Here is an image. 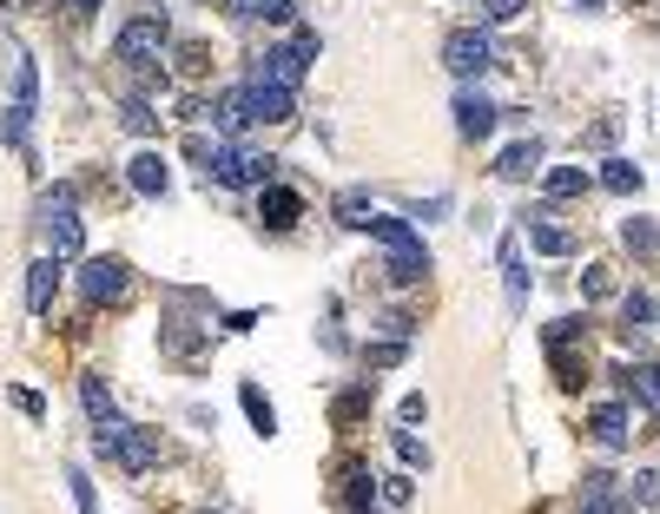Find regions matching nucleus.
I'll return each mask as SVG.
<instances>
[{"label": "nucleus", "instance_id": "1", "mask_svg": "<svg viewBox=\"0 0 660 514\" xmlns=\"http://www.w3.org/2000/svg\"><path fill=\"white\" fill-rule=\"evenodd\" d=\"M205 171H212L218 185H231V192H265L278 179V158L258 152V145H212Z\"/></svg>", "mask_w": 660, "mask_h": 514}, {"label": "nucleus", "instance_id": "2", "mask_svg": "<svg viewBox=\"0 0 660 514\" xmlns=\"http://www.w3.org/2000/svg\"><path fill=\"white\" fill-rule=\"evenodd\" d=\"M93 449H100L106 462L132 468V475H145V468L158 462V436H152V428H139V422H126V415H113V422L93 428Z\"/></svg>", "mask_w": 660, "mask_h": 514}, {"label": "nucleus", "instance_id": "3", "mask_svg": "<svg viewBox=\"0 0 660 514\" xmlns=\"http://www.w3.org/2000/svg\"><path fill=\"white\" fill-rule=\"evenodd\" d=\"M40 231H47V244H53L60 265L87 250V224H79V192H73V185H53V192H47V205H40Z\"/></svg>", "mask_w": 660, "mask_h": 514}, {"label": "nucleus", "instance_id": "4", "mask_svg": "<svg viewBox=\"0 0 660 514\" xmlns=\"http://www.w3.org/2000/svg\"><path fill=\"white\" fill-rule=\"evenodd\" d=\"M165 40H173V27H165V14L152 8V14H139V21H126V27H119L113 60H126L132 73H152V66H158V53H165Z\"/></svg>", "mask_w": 660, "mask_h": 514}, {"label": "nucleus", "instance_id": "5", "mask_svg": "<svg viewBox=\"0 0 660 514\" xmlns=\"http://www.w3.org/2000/svg\"><path fill=\"white\" fill-rule=\"evenodd\" d=\"M304 73H310V53H304L297 40H278V47H265V53H258V66H252V79H265V86H284V93H297V86H304Z\"/></svg>", "mask_w": 660, "mask_h": 514}, {"label": "nucleus", "instance_id": "6", "mask_svg": "<svg viewBox=\"0 0 660 514\" xmlns=\"http://www.w3.org/2000/svg\"><path fill=\"white\" fill-rule=\"evenodd\" d=\"M443 60H449V73H462V79H482V73L495 66V40H488L482 27H456V34L443 40Z\"/></svg>", "mask_w": 660, "mask_h": 514}, {"label": "nucleus", "instance_id": "7", "mask_svg": "<svg viewBox=\"0 0 660 514\" xmlns=\"http://www.w3.org/2000/svg\"><path fill=\"white\" fill-rule=\"evenodd\" d=\"M126 265H119V257H87V265H79V297H87V304H119L126 297Z\"/></svg>", "mask_w": 660, "mask_h": 514}, {"label": "nucleus", "instance_id": "8", "mask_svg": "<svg viewBox=\"0 0 660 514\" xmlns=\"http://www.w3.org/2000/svg\"><path fill=\"white\" fill-rule=\"evenodd\" d=\"M582 514H634V501H627L621 475H608V468H588V475H582Z\"/></svg>", "mask_w": 660, "mask_h": 514}, {"label": "nucleus", "instance_id": "9", "mask_svg": "<svg viewBox=\"0 0 660 514\" xmlns=\"http://www.w3.org/2000/svg\"><path fill=\"white\" fill-rule=\"evenodd\" d=\"M244 106H252V126H284L297 119V93H284V86H265V79H244Z\"/></svg>", "mask_w": 660, "mask_h": 514}, {"label": "nucleus", "instance_id": "10", "mask_svg": "<svg viewBox=\"0 0 660 514\" xmlns=\"http://www.w3.org/2000/svg\"><path fill=\"white\" fill-rule=\"evenodd\" d=\"M588 436H595L608 455H621V449L634 442V415H627V402H601V409L588 415Z\"/></svg>", "mask_w": 660, "mask_h": 514}, {"label": "nucleus", "instance_id": "11", "mask_svg": "<svg viewBox=\"0 0 660 514\" xmlns=\"http://www.w3.org/2000/svg\"><path fill=\"white\" fill-rule=\"evenodd\" d=\"M495 119H503V106L482 100L475 86H462V93H456V132H462V139H488V132H495Z\"/></svg>", "mask_w": 660, "mask_h": 514}, {"label": "nucleus", "instance_id": "12", "mask_svg": "<svg viewBox=\"0 0 660 514\" xmlns=\"http://www.w3.org/2000/svg\"><path fill=\"white\" fill-rule=\"evenodd\" d=\"M126 185H132L139 198H165V185H173V165H165L158 152H132V158H126Z\"/></svg>", "mask_w": 660, "mask_h": 514}, {"label": "nucleus", "instance_id": "13", "mask_svg": "<svg viewBox=\"0 0 660 514\" xmlns=\"http://www.w3.org/2000/svg\"><path fill=\"white\" fill-rule=\"evenodd\" d=\"M53 291H60V257H40V265H27V310H34V317L53 310Z\"/></svg>", "mask_w": 660, "mask_h": 514}, {"label": "nucleus", "instance_id": "14", "mask_svg": "<svg viewBox=\"0 0 660 514\" xmlns=\"http://www.w3.org/2000/svg\"><path fill=\"white\" fill-rule=\"evenodd\" d=\"M495 171H503V179L509 185H522V179H535V171H542V139H516L503 158H495Z\"/></svg>", "mask_w": 660, "mask_h": 514}, {"label": "nucleus", "instance_id": "15", "mask_svg": "<svg viewBox=\"0 0 660 514\" xmlns=\"http://www.w3.org/2000/svg\"><path fill=\"white\" fill-rule=\"evenodd\" d=\"M258 218H265L271 231H291V224L304 218V198H297V192H284V185H265V198H258Z\"/></svg>", "mask_w": 660, "mask_h": 514}, {"label": "nucleus", "instance_id": "16", "mask_svg": "<svg viewBox=\"0 0 660 514\" xmlns=\"http://www.w3.org/2000/svg\"><path fill=\"white\" fill-rule=\"evenodd\" d=\"M529 244H535L542 257H568V250H574V237L555 224V211H548V205H542V211H529Z\"/></svg>", "mask_w": 660, "mask_h": 514}, {"label": "nucleus", "instance_id": "17", "mask_svg": "<svg viewBox=\"0 0 660 514\" xmlns=\"http://www.w3.org/2000/svg\"><path fill=\"white\" fill-rule=\"evenodd\" d=\"M8 73H14V106H34L40 100V73H34V53L8 40Z\"/></svg>", "mask_w": 660, "mask_h": 514}, {"label": "nucleus", "instance_id": "18", "mask_svg": "<svg viewBox=\"0 0 660 514\" xmlns=\"http://www.w3.org/2000/svg\"><path fill=\"white\" fill-rule=\"evenodd\" d=\"M383 250H423V237H417V224H409V218H377L370 211V224H364Z\"/></svg>", "mask_w": 660, "mask_h": 514}, {"label": "nucleus", "instance_id": "19", "mask_svg": "<svg viewBox=\"0 0 660 514\" xmlns=\"http://www.w3.org/2000/svg\"><path fill=\"white\" fill-rule=\"evenodd\" d=\"M503 284H509V304L522 310V304H529V265H522V237H503Z\"/></svg>", "mask_w": 660, "mask_h": 514}, {"label": "nucleus", "instance_id": "20", "mask_svg": "<svg viewBox=\"0 0 660 514\" xmlns=\"http://www.w3.org/2000/svg\"><path fill=\"white\" fill-rule=\"evenodd\" d=\"M370 396H377V383L364 376L357 389H344L338 402H330V422H338V428H351V422H364V415H370Z\"/></svg>", "mask_w": 660, "mask_h": 514}, {"label": "nucleus", "instance_id": "21", "mask_svg": "<svg viewBox=\"0 0 660 514\" xmlns=\"http://www.w3.org/2000/svg\"><path fill=\"white\" fill-rule=\"evenodd\" d=\"M238 402H244V415H252V428L271 442V436H278V409H271V396H265L258 383H244V389H238Z\"/></svg>", "mask_w": 660, "mask_h": 514}, {"label": "nucleus", "instance_id": "22", "mask_svg": "<svg viewBox=\"0 0 660 514\" xmlns=\"http://www.w3.org/2000/svg\"><path fill=\"white\" fill-rule=\"evenodd\" d=\"M338 481H344V507L357 514V507H370V494H377V475L364 468V462H344L338 468Z\"/></svg>", "mask_w": 660, "mask_h": 514}, {"label": "nucleus", "instance_id": "23", "mask_svg": "<svg viewBox=\"0 0 660 514\" xmlns=\"http://www.w3.org/2000/svg\"><path fill=\"white\" fill-rule=\"evenodd\" d=\"M542 185H548V198L561 205V198H588V185H595V179H588L582 165H555V171H548Z\"/></svg>", "mask_w": 660, "mask_h": 514}, {"label": "nucleus", "instance_id": "24", "mask_svg": "<svg viewBox=\"0 0 660 514\" xmlns=\"http://www.w3.org/2000/svg\"><path fill=\"white\" fill-rule=\"evenodd\" d=\"M601 185H608L614 198H634V192H640V165H627V158H608V165H601Z\"/></svg>", "mask_w": 660, "mask_h": 514}, {"label": "nucleus", "instance_id": "25", "mask_svg": "<svg viewBox=\"0 0 660 514\" xmlns=\"http://www.w3.org/2000/svg\"><path fill=\"white\" fill-rule=\"evenodd\" d=\"M621 383H627V389H634V396H640V402H647V409L660 415V363H640V370H621Z\"/></svg>", "mask_w": 660, "mask_h": 514}, {"label": "nucleus", "instance_id": "26", "mask_svg": "<svg viewBox=\"0 0 660 514\" xmlns=\"http://www.w3.org/2000/svg\"><path fill=\"white\" fill-rule=\"evenodd\" d=\"M79 402H87V415H93V428L100 422H113L119 409H113V396H106V383L100 376H79Z\"/></svg>", "mask_w": 660, "mask_h": 514}, {"label": "nucleus", "instance_id": "27", "mask_svg": "<svg viewBox=\"0 0 660 514\" xmlns=\"http://www.w3.org/2000/svg\"><path fill=\"white\" fill-rule=\"evenodd\" d=\"M330 211H338V224H351V231H364L370 224V192H338V205H330Z\"/></svg>", "mask_w": 660, "mask_h": 514}, {"label": "nucleus", "instance_id": "28", "mask_svg": "<svg viewBox=\"0 0 660 514\" xmlns=\"http://www.w3.org/2000/svg\"><path fill=\"white\" fill-rule=\"evenodd\" d=\"M621 244L640 250V257H653V250H660V224H653V218H627V224H621Z\"/></svg>", "mask_w": 660, "mask_h": 514}, {"label": "nucleus", "instance_id": "29", "mask_svg": "<svg viewBox=\"0 0 660 514\" xmlns=\"http://www.w3.org/2000/svg\"><path fill=\"white\" fill-rule=\"evenodd\" d=\"M119 119H126V132H139V139H152V132H158L152 100H126V106H119Z\"/></svg>", "mask_w": 660, "mask_h": 514}, {"label": "nucleus", "instance_id": "30", "mask_svg": "<svg viewBox=\"0 0 660 514\" xmlns=\"http://www.w3.org/2000/svg\"><path fill=\"white\" fill-rule=\"evenodd\" d=\"M621 323H627V336L647 330V323H653V297H647V291H627V297H621Z\"/></svg>", "mask_w": 660, "mask_h": 514}, {"label": "nucleus", "instance_id": "31", "mask_svg": "<svg viewBox=\"0 0 660 514\" xmlns=\"http://www.w3.org/2000/svg\"><path fill=\"white\" fill-rule=\"evenodd\" d=\"M27 126H34V106H8V119H0V139H8V145H27Z\"/></svg>", "mask_w": 660, "mask_h": 514}, {"label": "nucleus", "instance_id": "32", "mask_svg": "<svg viewBox=\"0 0 660 514\" xmlns=\"http://www.w3.org/2000/svg\"><path fill=\"white\" fill-rule=\"evenodd\" d=\"M396 455H403V468H430V449H423L417 436H409V422L396 428Z\"/></svg>", "mask_w": 660, "mask_h": 514}, {"label": "nucleus", "instance_id": "33", "mask_svg": "<svg viewBox=\"0 0 660 514\" xmlns=\"http://www.w3.org/2000/svg\"><path fill=\"white\" fill-rule=\"evenodd\" d=\"M522 8H529V0H482V27H509Z\"/></svg>", "mask_w": 660, "mask_h": 514}, {"label": "nucleus", "instance_id": "34", "mask_svg": "<svg viewBox=\"0 0 660 514\" xmlns=\"http://www.w3.org/2000/svg\"><path fill=\"white\" fill-rule=\"evenodd\" d=\"M66 481H73V507H79V514H100V501H93V481H87V468H66Z\"/></svg>", "mask_w": 660, "mask_h": 514}, {"label": "nucleus", "instance_id": "35", "mask_svg": "<svg viewBox=\"0 0 660 514\" xmlns=\"http://www.w3.org/2000/svg\"><path fill=\"white\" fill-rule=\"evenodd\" d=\"M634 507H660V468H647V475H634V494H627Z\"/></svg>", "mask_w": 660, "mask_h": 514}, {"label": "nucleus", "instance_id": "36", "mask_svg": "<svg viewBox=\"0 0 660 514\" xmlns=\"http://www.w3.org/2000/svg\"><path fill=\"white\" fill-rule=\"evenodd\" d=\"M383 501L390 507H409V501H417V481H409V475H383Z\"/></svg>", "mask_w": 660, "mask_h": 514}, {"label": "nucleus", "instance_id": "37", "mask_svg": "<svg viewBox=\"0 0 660 514\" xmlns=\"http://www.w3.org/2000/svg\"><path fill=\"white\" fill-rule=\"evenodd\" d=\"M582 297H614V271H608V265H588V278H582Z\"/></svg>", "mask_w": 660, "mask_h": 514}, {"label": "nucleus", "instance_id": "38", "mask_svg": "<svg viewBox=\"0 0 660 514\" xmlns=\"http://www.w3.org/2000/svg\"><path fill=\"white\" fill-rule=\"evenodd\" d=\"M258 14L278 21V27H291V21H297V0H258Z\"/></svg>", "mask_w": 660, "mask_h": 514}, {"label": "nucleus", "instance_id": "39", "mask_svg": "<svg viewBox=\"0 0 660 514\" xmlns=\"http://www.w3.org/2000/svg\"><path fill=\"white\" fill-rule=\"evenodd\" d=\"M8 396H14V409H21V415H34V422H40V415H47V402H40V396H34V389H8Z\"/></svg>", "mask_w": 660, "mask_h": 514}, {"label": "nucleus", "instance_id": "40", "mask_svg": "<svg viewBox=\"0 0 660 514\" xmlns=\"http://www.w3.org/2000/svg\"><path fill=\"white\" fill-rule=\"evenodd\" d=\"M370 363H377V370H390V363H403V343H396V336H390V343H377V350H370Z\"/></svg>", "mask_w": 660, "mask_h": 514}, {"label": "nucleus", "instance_id": "41", "mask_svg": "<svg viewBox=\"0 0 660 514\" xmlns=\"http://www.w3.org/2000/svg\"><path fill=\"white\" fill-rule=\"evenodd\" d=\"M423 415H430L423 396H403V402H396V422H423Z\"/></svg>", "mask_w": 660, "mask_h": 514}, {"label": "nucleus", "instance_id": "42", "mask_svg": "<svg viewBox=\"0 0 660 514\" xmlns=\"http://www.w3.org/2000/svg\"><path fill=\"white\" fill-rule=\"evenodd\" d=\"M614 132H621V119H601V126L588 132V145H614Z\"/></svg>", "mask_w": 660, "mask_h": 514}, {"label": "nucleus", "instance_id": "43", "mask_svg": "<svg viewBox=\"0 0 660 514\" xmlns=\"http://www.w3.org/2000/svg\"><path fill=\"white\" fill-rule=\"evenodd\" d=\"M225 14H238V21H258V0H225Z\"/></svg>", "mask_w": 660, "mask_h": 514}, {"label": "nucleus", "instance_id": "44", "mask_svg": "<svg viewBox=\"0 0 660 514\" xmlns=\"http://www.w3.org/2000/svg\"><path fill=\"white\" fill-rule=\"evenodd\" d=\"M568 8H582V14H601V8H608V0H568Z\"/></svg>", "mask_w": 660, "mask_h": 514}, {"label": "nucleus", "instance_id": "45", "mask_svg": "<svg viewBox=\"0 0 660 514\" xmlns=\"http://www.w3.org/2000/svg\"><path fill=\"white\" fill-rule=\"evenodd\" d=\"M100 8V0H73V14H93Z\"/></svg>", "mask_w": 660, "mask_h": 514}]
</instances>
